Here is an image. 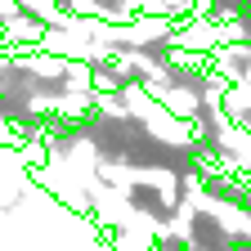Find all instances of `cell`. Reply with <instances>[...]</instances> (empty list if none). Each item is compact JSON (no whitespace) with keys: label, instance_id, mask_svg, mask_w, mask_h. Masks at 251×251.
Here are the masks:
<instances>
[{"label":"cell","instance_id":"obj_1","mask_svg":"<svg viewBox=\"0 0 251 251\" xmlns=\"http://www.w3.org/2000/svg\"><path fill=\"white\" fill-rule=\"evenodd\" d=\"M211 72H215L220 81H229V85L247 81V76H251V45H247V41L220 45V50L211 54Z\"/></svg>","mask_w":251,"mask_h":251}]
</instances>
